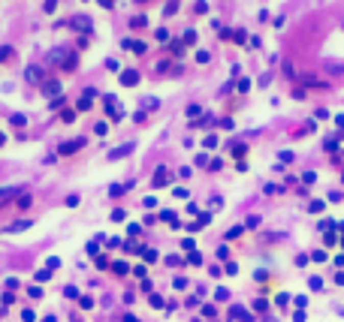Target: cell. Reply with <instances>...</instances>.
<instances>
[{
    "label": "cell",
    "instance_id": "6da1fadb",
    "mask_svg": "<svg viewBox=\"0 0 344 322\" xmlns=\"http://www.w3.org/2000/svg\"><path fill=\"white\" fill-rule=\"evenodd\" d=\"M88 142H85V136H79V139H69L64 145H58V157H69V154H76V151H82Z\"/></svg>",
    "mask_w": 344,
    "mask_h": 322
},
{
    "label": "cell",
    "instance_id": "7a4b0ae2",
    "mask_svg": "<svg viewBox=\"0 0 344 322\" xmlns=\"http://www.w3.org/2000/svg\"><path fill=\"white\" fill-rule=\"evenodd\" d=\"M39 91H42V97L55 99V97H61V91H64V85H61L58 78H45V82L39 85Z\"/></svg>",
    "mask_w": 344,
    "mask_h": 322
},
{
    "label": "cell",
    "instance_id": "3957f363",
    "mask_svg": "<svg viewBox=\"0 0 344 322\" xmlns=\"http://www.w3.org/2000/svg\"><path fill=\"white\" fill-rule=\"evenodd\" d=\"M24 78H28V82H31V85H42V82H45V72H42V66H28V69H24Z\"/></svg>",
    "mask_w": 344,
    "mask_h": 322
},
{
    "label": "cell",
    "instance_id": "277c9868",
    "mask_svg": "<svg viewBox=\"0 0 344 322\" xmlns=\"http://www.w3.org/2000/svg\"><path fill=\"white\" fill-rule=\"evenodd\" d=\"M72 51H67V45H61V48H55V51H48V61L52 64H58V66H64V61H67Z\"/></svg>",
    "mask_w": 344,
    "mask_h": 322
},
{
    "label": "cell",
    "instance_id": "5b68a950",
    "mask_svg": "<svg viewBox=\"0 0 344 322\" xmlns=\"http://www.w3.org/2000/svg\"><path fill=\"white\" fill-rule=\"evenodd\" d=\"M130 154H133V142H127V145H121V148L109 151V160H124V157H130Z\"/></svg>",
    "mask_w": 344,
    "mask_h": 322
},
{
    "label": "cell",
    "instance_id": "8992f818",
    "mask_svg": "<svg viewBox=\"0 0 344 322\" xmlns=\"http://www.w3.org/2000/svg\"><path fill=\"white\" fill-rule=\"evenodd\" d=\"M69 28H76V31H91V18H88V15H76V18H69Z\"/></svg>",
    "mask_w": 344,
    "mask_h": 322
},
{
    "label": "cell",
    "instance_id": "52a82bcc",
    "mask_svg": "<svg viewBox=\"0 0 344 322\" xmlns=\"http://www.w3.org/2000/svg\"><path fill=\"white\" fill-rule=\"evenodd\" d=\"M230 322H254V319H251V313L244 307H233L230 310Z\"/></svg>",
    "mask_w": 344,
    "mask_h": 322
},
{
    "label": "cell",
    "instance_id": "ba28073f",
    "mask_svg": "<svg viewBox=\"0 0 344 322\" xmlns=\"http://www.w3.org/2000/svg\"><path fill=\"white\" fill-rule=\"evenodd\" d=\"M121 85H127V88L139 85V72L136 69H124V72H121Z\"/></svg>",
    "mask_w": 344,
    "mask_h": 322
},
{
    "label": "cell",
    "instance_id": "9c48e42d",
    "mask_svg": "<svg viewBox=\"0 0 344 322\" xmlns=\"http://www.w3.org/2000/svg\"><path fill=\"white\" fill-rule=\"evenodd\" d=\"M151 184H154V187H166V184H169V172H166V169H157L154 178H151Z\"/></svg>",
    "mask_w": 344,
    "mask_h": 322
},
{
    "label": "cell",
    "instance_id": "30bf717a",
    "mask_svg": "<svg viewBox=\"0 0 344 322\" xmlns=\"http://www.w3.org/2000/svg\"><path fill=\"white\" fill-rule=\"evenodd\" d=\"M124 48H127V51H136V55H145V48H148V45H145V42H139V39H124Z\"/></svg>",
    "mask_w": 344,
    "mask_h": 322
},
{
    "label": "cell",
    "instance_id": "8fae6325",
    "mask_svg": "<svg viewBox=\"0 0 344 322\" xmlns=\"http://www.w3.org/2000/svg\"><path fill=\"white\" fill-rule=\"evenodd\" d=\"M127 190H133V181H127V184H112V187H109V196H124Z\"/></svg>",
    "mask_w": 344,
    "mask_h": 322
},
{
    "label": "cell",
    "instance_id": "7c38bea8",
    "mask_svg": "<svg viewBox=\"0 0 344 322\" xmlns=\"http://www.w3.org/2000/svg\"><path fill=\"white\" fill-rule=\"evenodd\" d=\"M31 205H34V196H31V193H24V190H21V196H18V208H21V211H28Z\"/></svg>",
    "mask_w": 344,
    "mask_h": 322
},
{
    "label": "cell",
    "instance_id": "4fadbf2b",
    "mask_svg": "<svg viewBox=\"0 0 344 322\" xmlns=\"http://www.w3.org/2000/svg\"><path fill=\"white\" fill-rule=\"evenodd\" d=\"M9 124H12V127H24V124H28V118H24V115H21V112H15V115H9Z\"/></svg>",
    "mask_w": 344,
    "mask_h": 322
},
{
    "label": "cell",
    "instance_id": "5bb4252c",
    "mask_svg": "<svg viewBox=\"0 0 344 322\" xmlns=\"http://www.w3.org/2000/svg\"><path fill=\"white\" fill-rule=\"evenodd\" d=\"M34 226V220H18V223H12L6 232H24V229H31Z\"/></svg>",
    "mask_w": 344,
    "mask_h": 322
},
{
    "label": "cell",
    "instance_id": "9a60e30c",
    "mask_svg": "<svg viewBox=\"0 0 344 322\" xmlns=\"http://www.w3.org/2000/svg\"><path fill=\"white\" fill-rule=\"evenodd\" d=\"M15 193H21L18 187H0V202H6V199H12Z\"/></svg>",
    "mask_w": 344,
    "mask_h": 322
},
{
    "label": "cell",
    "instance_id": "2e32d148",
    "mask_svg": "<svg viewBox=\"0 0 344 322\" xmlns=\"http://www.w3.org/2000/svg\"><path fill=\"white\" fill-rule=\"evenodd\" d=\"M112 271L124 277V274H130V265H127V262H112Z\"/></svg>",
    "mask_w": 344,
    "mask_h": 322
},
{
    "label": "cell",
    "instance_id": "e0dca14e",
    "mask_svg": "<svg viewBox=\"0 0 344 322\" xmlns=\"http://www.w3.org/2000/svg\"><path fill=\"white\" fill-rule=\"evenodd\" d=\"M15 58V51L9 48V45H0V64H6V61H12Z\"/></svg>",
    "mask_w": 344,
    "mask_h": 322
},
{
    "label": "cell",
    "instance_id": "ac0fdd59",
    "mask_svg": "<svg viewBox=\"0 0 344 322\" xmlns=\"http://www.w3.org/2000/svg\"><path fill=\"white\" fill-rule=\"evenodd\" d=\"M76 64H79V58H76V55H69L67 61H64V66H61V69H64V72H72V69H76Z\"/></svg>",
    "mask_w": 344,
    "mask_h": 322
},
{
    "label": "cell",
    "instance_id": "d6986e66",
    "mask_svg": "<svg viewBox=\"0 0 344 322\" xmlns=\"http://www.w3.org/2000/svg\"><path fill=\"white\" fill-rule=\"evenodd\" d=\"M79 304H82V310H91L94 307V298L91 295H79Z\"/></svg>",
    "mask_w": 344,
    "mask_h": 322
},
{
    "label": "cell",
    "instance_id": "ffe728a7",
    "mask_svg": "<svg viewBox=\"0 0 344 322\" xmlns=\"http://www.w3.org/2000/svg\"><path fill=\"white\" fill-rule=\"evenodd\" d=\"M254 310H257V313H266V310H269V301L257 298V301H254Z\"/></svg>",
    "mask_w": 344,
    "mask_h": 322
},
{
    "label": "cell",
    "instance_id": "44dd1931",
    "mask_svg": "<svg viewBox=\"0 0 344 322\" xmlns=\"http://www.w3.org/2000/svg\"><path fill=\"white\" fill-rule=\"evenodd\" d=\"M55 9H58V0H45V3H42V12H45V15H52Z\"/></svg>",
    "mask_w": 344,
    "mask_h": 322
},
{
    "label": "cell",
    "instance_id": "7402d4cb",
    "mask_svg": "<svg viewBox=\"0 0 344 322\" xmlns=\"http://www.w3.org/2000/svg\"><path fill=\"white\" fill-rule=\"evenodd\" d=\"M91 102H94V99L82 97V99H79V102H76V109H79V112H88V109H91Z\"/></svg>",
    "mask_w": 344,
    "mask_h": 322
},
{
    "label": "cell",
    "instance_id": "603a6c76",
    "mask_svg": "<svg viewBox=\"0 0 344 322\" xmlns=\"http://www.w3.org/2000/svg\"><path fill=\"white\" fill-rule=\"evenodd\" d=\"M241 232H244V226H233V229L227 232V241H233V238H239Z\"/></svg>",
    "mask_w": 344,
    "mask_h": 322
},
{
    "label": "cell",
    "instance_id": "cb8c5ba5",
    "mask_svg": "<svg viewBox=\"0 0 344 322\" xmlns=\"http://www.w3.org/2000/svg\"><path fill=\"white\" fill-rule=\"evenodd\" d=\"M142 256H145V262H157V250H148V247H142Z\"/></svg>",
    "mask_w": 344,
    "mask_h": 322
},
{
    "label": "cell",
    "instance_id": "d4e9b609",
    "mask_svg": "<svg viewBox=\"0 0 344 322\" xmlns=\"http://www.w3.org/2000/svg\"><path fill=\"white\" fill-rule=\"evenodd\" d=\"M203 316H206V319H214V316H217V310H214V304H206V307H203Z\"/></svg>",
    "mask_w": 344,
    "mask_h": 322
},
{
    "label": "cell",
    "instance_id": "484cf974",
    "mask_svg": "<svg viewBox=\"0 0 344 322\" xmlns=\"http://www.w3.org/2000/svg\"><path fill=\"white\" fill-rule=\"evenodd\" d=\"M193 247H196V241H193V238H184V241H181V250H187V253H193Z\"/></svg>",
    "mask_w": 344,
    "mask_h": 322
},
{
    "label": "cell",
    "instance_id": "4316f807",
    "mask_svg": "<svg viewBox=\"0 0 344 322\" xmlns=\"http://www.w3.org/2000/svg\"><path fill=\"white\" fill-rule=\"evenodd\" d=\"M148 21H145V15H136V18H130V28H145Z\"/></svg>",
    "mask_w": 344,
    "mask_h": 322
},
{
    "label": "cell",
    "instance_id": "83f0119b",
    "mask_svg": "<svg viewBox=\"0 0 344 322\" xmlns=\"http://www.w3.org/2000/svg\"><path fill=\"white\" fill-rule=\"evenodd\" d=\"M48 277H52V271H48V268H42V271H36V280H39V283H45Z\"/></svg>",
    "mask_w": 344,
    "mask_h": 322
},
{
    "label": "cell",
    "instance_id": "f1b7e54d",
    "mask_svg": "<svg viewBox=\"0 0 344 322\" xmlns=\"http://www.w3.org/2000/svg\"><path fill=\"white\" fill-rule=\"evenodd\" d=\"M21 319H24V322H36V313L28 307V310H21Z\"/></svg>",
    "mask_w": 344,
    "mask_h": 322
},
{
    "label": "cell",
    "instance_id": "f546056e",
    "mask_svg": "<svg viewBox=\"0 0 344 322\" xmlns=\"http://www.w3.org/2000/svg\"><path fill=\"white\" fill-rule=\"evenodd\" d=\"M97 268H100V271H106V268H112V262H109L106 256H97Z\"/></svg>",
    "mask_w": 344,
    "mask_h": 322
},
{
    "label": "cell",
    "instance_id": "4dcf8cb0",
    "mask_svg": "<svg viewBox=\"0 0 344 322\" xmlns=\"http://www.w3.org/2000/svg\"><path fill=\"white\" fill-rule=\"evenodd\" d=\"M166 265H172V268H178V265H184V259H181V256H166Z\"/></svg>",
    "mask_w": 344,
    "mask_h": 322
},
{
    "label": "cell",
    "instance_id": "1f68e13d",
    "mask_svg": "<svg viewBox=\"0 0 344 322\" xmlns=\"http://www.w3.org/2000/svg\"><path fill=\"white\" fill-rule=\"evenodd\" d=\"M45 268H48V271H55V268H61V259H58V256H52V259H48V262H45Z\"/></svg>",
    "mask_w": 344,
    "mask_h": 322
},
{
    "label": "cell",
    "instance_id": "d6a6232c",
    "mask_svg": "<svg viewBox=\"0 0 344 322\" xmlns=\"http://www.w3.org/2000/svg\"><path fill=\"white\" fill-rule=\"evenodd\" d=\"M28 295H31L34 301H39V298H42V289H39V286H31V289H28Z\"/></svg>",
    "mask_w": 344,
    "mask_h": 322
},
{
    "label": "cell",
    "instance_id": "836d02e7",
    "mask_svg": "<svg viewBox=\"0 0 344 322\" xmlns=\"http://www.w3.org/2000/svg\"><path fill=\"white\" fill-rule=\"evenodd\" d=\"M248 229H257V226H260V217H257V214H251V217H248Z\"/></svg>",
    "mask_w": 344,
    "mask_h": 322
},
{
    "label": "cell",
    "instance_id": "e575fe53",
    "mask_svg": "<svg viewBox=\"0 0 344 322\" xmlns=\"http://www.w3.org/2000/svg\"><path fill=\"white\" fill-rule=\"evenodd\" d=\"M124 217H127V214H124V211H121V208H115V211H112V220H115V223H121V220H124Z\"/></svg>",
    "mask_w": 344,
    "mask_h": 322
},
{
    "label": "cell",
    "instance_id": "d590c367",
    "mask_svg": "<svg viewBox=\"0 0 344 322\" xmlns=\"http://www.w3.org/2000/svg\"><path fill=\"white\" fill-rule=\"evenodd\" d=\"M79 205V193H69L67 196V208H76Z\"/></svg>",
    "mask_w": 344,
    "mask_h": 322
},
{
    "label": "cell",
    "instance_id": "8d00e7d4",
    "mask_svg": "<svg viewBox=\"0 0 344 322\" xmlns=\"http://www.w3.org/2000/svg\"><path fill=\"white\" fill-rule=\"evenodd\" d=\"M64 295H67V298H79V289H76V286H64Z\"/></svg>",
    "mask_w": 344,
    "mask_h": 322
},
{
    "label": "cell",
    "instance_id": "74e56055",
    "mask_svg": "<svg viewBox=\"0 0 344 322\" xmlns=\"http://www.w3.org/2000/svg\"><path fill=\"white\" fill-rule=\"evenodd\" d=\"M203 145L211 151V148H217V139H214V136H206V142H203Z\"/></svg>",
    "mask_w": 344,
    "mask_h": 322
},
{
    "label": "cell",
    "instance_id": "f35d334b",
    "mask_svg": "<svg viewBox=\"0 0 344 322\" xmlns=\"http://www.w3.org/2000/svg\"><path fill=\"white\" fill-rule=\"evenodd\" d=\"M133 274H136V277H142V280H145V274H148V268H145V265H136V268H133Z\"/></svg>",
    "mask_w": 344,
    "mask_h": 322
},
{
    "label": "cell",
    "instance_id": "ab89813d",
    "mask_svg": "<svg viewBox=\"0 0 344 322\" xmlns=\"http://www.w3.org/2000/svg\"><path fill=\"white\" fill-rule=\"evenodd\" d=\"M214 298H217V301H227V298H230V289H217L214 292Z\"/></svg>",
    "mask_w": 344,
    "mask_h": 322
},
{
    "label": "cell",
    "instance_id": "60d3db41",
    "mask_svg": "<svg viewBox=\"0 0 344 322\" xmlns=\"http://www.w3.org/2000/svg\"><path fill=\"white\" fill-rule=\"evenodd\" d=\"M187 262H190V265H203V256H200V253H190Z\"/></svg>",
    "mask_w": 344,
    "mask_h": 322
},
{
    "label": "cell",
    "instance_id": "b9f144b4",
    "mask_svg": "<svg viewBox=\"0 0 344 322\" xmlns=\"http://www.w3.org/2000/svg\"><path fill=\"white\" fill-rule=\"evenodd\" d=\"M224 271H227V274H239V265H236V262H227V268H224Z\"/></svg>",
    "mask_w": 344,
    "mask_h": 322
},
{
    "label": "cell",
    "instance_id": "7bdbcfd3",
    "mask_svg": "<svg viewBox=\"0 0 344 322\" xmlns=\"http://www.w3.org/2000/svg\"><path fill=\"white\" fill-rule=\"evenodd\" d=\"M151 307H163V298H160V295H154V292H151Z\"/></svg>",
    "mask_w": 344,
    "mask_h": 322
},
{
    "label": "cell",
    "instance_id": "ee69618b",
    "mask_svg": "<svg viewBox=\"0 0 344 322\" xmlns=\"http://www.w3.org/2000/svg\"><path fill=\"white\" fill-rule=\"evenodd\" d=\"M12 301H15V295L6 289V292H3V307H6V304H12Z\"/></svg>",
    "mask_w": 344,
    "mask_h": 322
},
{
    "label": "cell",
    "instance_id": "f6af8a7d",
    "mask_svg": "<svg viewBox=\"0 0 344 322\" xmlns=\"http://www.w3.org/2000/svg\"><path fill=\"white\" fill-rule=\"evenodd\" d=\"M308 286H311V289H320V286H323V280H320V277H311Z\"/></svg>",
    "mask_w": 344,
    "mask_h": 322
},
{
    "label": "cell",
    "instance_id": "bcb514c9",
    "mask_svg": "<svg viewBox=\"0 0 344 322\" xmlns=\"http://www.w3.org/2000/svg\"><path fill=\"white\" fill-rule=\"evenodd\" d=\"M233 157H244V145H233Z\"/></svg>",
    "mask_w": 344,
    "mask_h": 322
},
{
    "label": "cell",
    "instance_id": "7dc6e473",
    "mask_svg": "<svg viewBox=\"0 0 344 322\" xmlns=\"http://www.w3.org/2000/svg\"><path fill=\"white\" fill-rule=\"evenodd\" d=\"M302 181H305V184H314V181H317V175H314V172H305V175H302Z\"/></svg>",
    "mask_w": 344,
    "mask_h": 322
},
{
    "label": "cell",
    "instance_id": "c3c4849f",
    "mask_svg": "<svg viewBox=\"0 0 344 322\" xmlns=\"http://www.w3.org/2000/svg\"><path fill=\"white\" fill-rule=\"evenodd\" d=\"M323 211V202H311V214H320Z\"/></svg>",
    "mask_w": 344,
    "mask_h": 322
},
{
    "label": "cell",
    "instance_id": "681fc988",
    "mask_svg": "<svg viewBox=\"0 0 344 322\" xmlns=\"http://www.w3.org/2000/svg\"><path fill=\"white\" fill-rule=\"evenodd\" d=\"M172 286H175V289H184V286H187V280H184V277H175V283H172Z\"/></svg>",
    "mask_w": 344,
    "mask_h": 322
},
{
    "label": "cell",
    "instance_id": "f907efd6",
    "mask_svg": "<svg viewBox=\"0 0 344 322\" xmlns=\"http://www.w3.org/2000/svg\"><path fill=\"white\" fill-rule=\"evenodd\" d=\"M172 196H178V199H187V196H190V193H187L184 187H175V193H172Z\"/></svg>",
    "mask_w": 344,
    "mask_h": 322
},
{
    "label": "cell",
    "instance_id": "816d5d0a",
    "mask_svg": "<svg viewBox=\"0 0 344 322\" xmlns=\"http://www.w3.org/2000/svg\"><path fill=\"white\" fill-rule=\"evenodd\" d=\"M106 129H109V127H106L103 121H100V124H97V127H94V132H97V136H106Z\"/></svg>",
    "mask_w": 344,
    "mask_h": 322
},
{
    "label": "cell",
    "instance_id": "f5cc1de1",
    "mask_svg": "<svg viewBox=\"0 0 344 322\" xmlns=\"http://www.w3.org/2000/svg\"><path fill=\"white\" fill-rule=\"evenodd\" d=\"M72 118H76V112H64L61 115V121H67V124H72Z\"/></svg>",
    "mask_w": 344,
    "mask_h": 322
},
{
    "label": "cell",
    "instance_id": "db71d44e",
    "mask_svg": "<svg viewBox=\"0 0 344 322\" xmlns=\"http://www.w3.org/2000/svg\"><path fill=\"white\" fill-rule=\"evenodd\" d=\"M97 3H100L103 9H112V6H115V0H97Z\"/></svg>",
    "mask_w": 344,
    "mask_h": 322
},
{
    "label": "cell",
    "instance_id": "11a10c76",
    "mask_svg": "<svg viewBox=\"0 0 344 322\" xmlns=\"http://www.w3.org/2000/svg\"><path fill=\"white\" fill-rule=\"evenodd\" d=\"M293 322H305V313H302V310H296V313H293Z\"/></svg>",
    "mask_w": 344,
    "mask_h": 322
},
{
    "label": "cell",
    "instance_id": "9f6ffc18",
    "mask_svg": "<svg viewBox=\"0 0 344 322\" xmlns=\"http://www.w3.org/2000/svg\"><path fill=\"white\" fill-rule=\"evenodd\" d=\"M335 283H338V286H344V271H338V274H335Z\"/></svg>",
    "mask_w": 344,
    "mask_h": 322
},
{
    "label": "cell",
    "instance_id": "6f0895ef",
    "mask_svg": "<svg viewBox=\"0 0 344 322\" xmlns=\"http://www.w3.org/2000/svg\"><path fill=\"white\" fill-rule=\"evenodd\" d=\"M124 322H139L136 316H130V313H127V316H124Z\"/></svg>",
    "mask_w": 344,
    "mask_h": 322
},
{
    "label": "cell",
    "instance_id": "680465c9",
    "mask_svg": "<svg viewBox=\"0 0 344 322\" xmlns=\"http://www.w3.org/2000/svg\"><path fill=\"white\" fill-rule=\"evenodd\" d=\"M42 322H58V319H55V316H45V319H42Z\"/></svg>",
    "mask_w": 344,
    "mask_h": 322
},
{
    "label": "cell",
    "instance_id": "91938a15",
    "mask_svg": "<svg viewBox=\"0 0 344 322\" xmlns=\"http://www.w3.org/2000/svg\"><path fill=\"white\" fill-rule=\"evenodd\" d=\"M0 145H6V136H3V132H0Z\"/></svg>",
    "mask_w": 344,
    "mask_h": 322
},
{
    "label": "cell",
    "instance_id": "94428289",
    "mask_svg": "<svg viewBox=\"0 0 344 322\" xmlns=\"http://www.w3.org/2000/svg\"><path fill=\"white\" fill-rule=\"evenodd\" d=\"M72 322H79V319H72Z\"/></svg>",
    "mask_w": 344,
    "mask_h": 322
},
{
    "label": "cell",
    "instance_id": "6125c7cd",
    "mask_svg": "<svg viewBox=\"0 0 344 322\" xmlns=\"http://www.w3.org/2000/svg\"><path fill=\"white\" fill-rule=\"evenodd\" d=\"M341 244H344V241H341Z\"/></svg>",
    "mask_w": 344,
    "mask_h": 322
}]
</instances>
